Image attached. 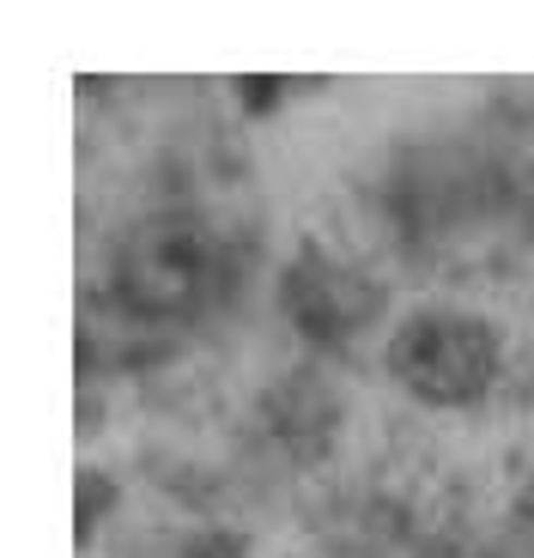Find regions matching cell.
Masks as SVG:
<instances>
[{
  "mask_svg": "<svg viewBox=\"0 0 534 558\" xmlns=\"http://www.w3.org/2000/svg\"><path fill=\"white\" fill-rule=\"evenodd\" d=\"M110 498H116L110 480H104L98 468H85L80 474V541H92V529H98V517L110 510Z\"/></svg>",
  "mask_w": 534,
  "mask_h": 558,
  "instance_id": "277c9868",
  "label": "cell"
},
{
  "mask_svg": "<svg viewBox=\"0 0 534 558\" xmlns=\"http://www.w3.org/2000/svg\"><path fill=\"white\" fill-rule=\"evenodd\" d=\"M189 558H226V553H189Z\"/></svg>",
  "mask_w": 534,
  "mask_h": 558,
  "instance_id": "5b68a950",
  "label": "cell"
},
{
  "mask_svg": "<svg viewBox=\"0 0 534 558\" xmlns=\"http://www.w3.org/2000/svg\"><path fill=\"white\" fill-rule=\"evenodd\" d=\"M280 310L304 340L347 347V340H359L377 322L383 286L371 274H359L352 262H340L335 250H323L316 238H304L280 274Z\"/></svg>",
  "mask_w": 534,
  "mask_h": 558,
  "instance_id": "3957f363",
  "label": "cell"
},
{
  "mask_svg": "<svg viewBox=\"0 0 534 558\" xmlns=\"http://www.w3.org/2000/svg\"><path fill=\"white\" fill-rule=\"evenodd\" d=\"M383 364L420 407L456 413V407H480L493 395L498 371H505V335L480 310L425 304L395 322Z\"/></svg>",
  "mask_w": 534,
  "mask_h": 558,
  "instance_id": "7a4b0ae2",
  "label": "cell"
},
{
  "mask_svg": "<svg viewBox=\"0 0 534 558\" xmlns=\"http://www.w3.org/2000/svg\"><path fill=\"white\" fill-rule=\"evenodd\" d=\"M226 279H231V250L201 213H183V207L146 213L104 255L85 328L110 322L116 335L134 328L141 340L189 335L226 298Z\"/></svg>",
  "mask_w": 534,
  "mask_h": 558,
  "instance_id": "6da1fadb",
  "label": "cell"
}]
</instances>
